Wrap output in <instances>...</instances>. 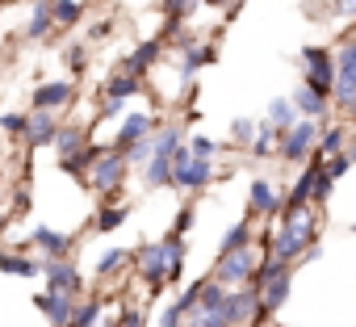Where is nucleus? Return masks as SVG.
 Returning a JSON list of instances; mask_svg holds the SVG:
<instances>
[{
    "label": "nucleus",
    "mask_w": 356,
    "mask_h": 327,
    "mask_svg": "<svg viewBox=\"0 0 356 327\" xmlns=\"http://www.w3.org/2000/svg\"><path fill=\"white\" fill-rule=\"evenodd\" d=\"M109 30H113V26H109V22H97V26H92V30H88V38H109Z\"/></svg>",
    "instance_id": "obj_48"
},
{
    "label": "nucleus",
    "mask_w": 356,
    "mask_h": 327,
    "mask_svg": "<svg viewBox=\"0 0 356 327\" xmlns=\"http://www.w3.org/2000/svg\"><path fill=\"white\" fill-rule=\"evenodd\" d=\"M126 218H130V210H126V206H109V210H101V214H97V231H118Z\"/></svg>",
    "instance_id": "obj_38"
},
{
    "label": "nucleus",
    "mask_w": 356,
    "mask_h": 327,
    "mask_svg": "<svg viewBox=\"0 0 356 327\" xmlns=\"http://www.w3.org/2000/svg\"><path fill=\"white\" fill-rule=\"evenodd\" d=\"M302 67H306V84L331 97V88H335V55L327 47H306L302 51Z\"/></svg>",
    "instance_id": "obj_6"
},
{
    "label": "nucleus",
    "mask_w": 356,
    "mask_h": 327,
    "mask_svg": "<svg viewBox=\"0 0 356 327\" xmlns=\"http://www.w3.org/2000/svg\"><path fill=\"white\" fill-rule=\"evenodd\" d=\"M118 113H122V101H118V97H105V105H101V122H105V118H118Z\"/></svg>",
    "instance_id": "obj_44"
},
{
    "label": "nucleus",
    "mask_w": 356,
    "mask_h": 327,
    "mask_svg": "<svg viewBox=\"0 0 356 327\" xmlns=\"http://www.w3.org/2000/svg\"><path fill=\"white\" fill-rule=\"evenodd\" d=\"M134 93H143V80L130 76V72H122V76H113V80L105 84V97H118V101H126V97H134Z\"/></svg>",
    "instance_id": "obj_29"
},
{
    "label": "nucleus",
    "mask_w": 356,
    "mask_h": 327,
    "mask_svg": "<svg viewBox=\"0 0 356 327\" xmlns=\"http://www.w3.org/2000/svg\"><path fill=\"white\" fill-rule=\"evenodd\" d=\"M273 327H281V323H273Z\"/></svg>",
    "instance_id": "obj_54"
},
{
    "label": "nucleus",
    "mask_w": 356,
    "mask_h": 327,
    "mask_svg": "<svg viewBox=\"0 0 356 327\" xmlns=\"http://www.w3.org/2000/svg\"><path fill=\"white\" fill-rule=\"evenodd\" d=\"M210 181H214V159L193 151V164H189L181 177H176V189H206Z\"/></svg>",
    "instance_id": "obj_13"
},
{
    "label": "nucleus",
    "mask_w": 356,
    "mask_h": 327,
    "mask_svg": "<svg viewBox=\"0 0 356 327\" xmlns=\"http://www.w3.org/2000/svg\"><path fill=\"white\" fill-rule=\"evenodd\" d=\"M352 164H356V159H352V151H335V155H327V159H323V168H327V177H331V181H339V177L352 168Z\"/></svg>",
    "instance_id": "obj_36"
},
{
    "label": "nucleus",
    "mask_w": 356,
    "mask_h": 327,
    "mask_svg": "<svg viewBox=\"0 0 356 327\" xmlns=\"http://www.w3.org/2000/svg\"><path fill=\"white\" fill-rule=\"evenodd\" d=\"M126 168H130V164H126V155L109 147V151H105V155L92 164L88 181H92V189H97V193H105V198H109L113 189H122V181H126Z\"/></svg>",
    "instance_id": "obj_8"
},
{
    "label": "nucleus",
    "mask_w": 356,
    "mask_h": 327,
    "mask_svg": "<svg viewBox=\"0 0 356 327\" xmlns=\"http://www.w3.org/2000/svg\"><path fill=\"white\" fill-rule=\"evenodd\" d=\"M189 164H193V147H185V143H181V147L172 151V185H176V177H181Z\"/></svg>",
    "instance_id": "obj_40"
},
{
    "label": "nucleus",
    "mask_w": 356,
    "mask_h": 327,
    "mask_svg": "<svg viewBox=\"0 0 356 327\" xmlns=\"http://www.w3.org/2000/svg\"><path fill=\"white\" fill-rule=\"evenodd\" d=\"M84 143H88V130H80V126L55 130V155H72V151H80Z\"/></svg>",
    "instance_id": "obj_25"
},
{
    "label": "nucleus",
    "mask_w": 356,
    "mask_h": 327,
    "mask_svg": "<svg viewBox=\"0 0 356 327\" xmlns=\"http://www.w3.org/2000/svg\"><path fill=\"white\" fill-rule=\"evenodd\" d=\"M5 227H9V223H5V214H0V231H5Z\"/></svg>",
    "instance_id": "obj_53"
},
{
    "label": "nucleus",
    "mask_w": 356,
    "mask_h": 327,
    "mask_svg": "<svg viewBox=\"0 0 356 327\" xmlns=\"http://www.w3.org/2000/svg\"><path fill=\"white\" fill-rule=\"evenodd\" d=\"M260 260H264V256L256 252V244H243V248H235V252H222V256H218L214 277H218L222 285H248Z\"/></svg>",
    "instance_id": "obj_4"
},
{
    "label": "nucleus",
    "mask_w": 356,
    "mask_h": 327,
    "mask_svg": "<svg viewBox=\"0 0 356 327\" xmlns=\"http://www.w3.org/2000/svg\"><path fill=\"white\" fill-rule=\"evenodd\" d=\"M256 130H260V122H252V118H235V122H231V138H235L239 147H252Z\"/></svg>",
    "instance_id": "obj_37"
},
{
    "label": "nucleus",
    "mask_w": 356,
    "mask_h": 327,
    "mask_svg": "<svg viewBox=\"0 0 356 327\" xmlns=\"http://www.w3.org/2000/svg\"><path fill=\"white\" fill-rule=\"evenodd\" d=\"M155 130V122L147 118V113H130V118H122V130L113 134V151H126L130 143H138V138H147Z\"/></svg>",
    "instance_id": "obj_15"
},
{
    "label": "nucleus",
    "mask_w": 356,
    "mask_h": 327,
    "mask_svg": "<svg viewBox=\"0 0 356 327\" xmlns=\"http://www.w3.org/2000/svg\"><path fill=\"white\" fill-rule=\"evenodd\" d=\"M335 5V17H356V0H331Z\"/></svg>",
    "instance_id": "obj_45"
},
{
    "label": "nucleus",
    "mask_w": 356,
    "mask_h": 327,
    "mask_svg": "<svg viewBox=\"0 0 356 327\" xmlns=\"http://www.w3.org/2000/svg\"><path fill=\"white\" fill-rule=\"evenodd\" d=\"M126 260H130V252H126V248H109V252L97 260V277H113Z\"/></svg>",
    "instance_id": "obj_35"
},
{
    "label": "nucleus",
    "mask_w": 356,
    "mask_h": 327,
    "mask_svg": "<svg viewBox=\"0 0 356 327\" xmlns=\"http://www.w3.org/2000/svg\"><path fill=\"white\" fill-rule=\"evenodd\" d=\"M264 306H260V289L248 285V289H231L227 302H222V323L227 327H248V323H264Z\"/></svg>",
    "instance_id": "obj_5"
},
{
    "label": "nucleus",
    "mask_w": 356,
    "mask_h": 327,
    "mask_svg": "<svg viewBox=\"0 0 356 327\" xmlns=\"http://www.w3.org/2000/svg\"><path fill=\"white\" fill-rule=\"evenodd\" d=\"M34 306L55 323V327H67V319H72V310H76V302H72V294H63V289H51V294H38L34 298Z\"/></svg>",
    "instance_id": "obj_10"
},
{
    "label": "nucleus",
    "mask_w": 356,
    "mask_h": 327,
    "mask_svg": "<svg viewBox=\"0 0 356 327\" xmlns=\"http://www.w3.org/2000/svg\"><path fill=\"white\" fill-rule=\"evenodd\" d=\"M122 155H126V164H147V159H151V134L138 138V143H130Z\"/></svg>",
    "instance_id": "obj_39"
},
{
    "label": "nucleus",
    "mask_w": 356,
    "mask_h": 327,
    "mask_svg": "<svg viewBox=\"0 0 356 327\" xmlns=\"http://www.w3.org/2000/svg\"><path fill=\"white\" fill-rule=\"evenodd\" d=\"M30 239H34L47 256H67V252H72V235H59V231H51V227H38Z\"/></svg>",
    "instance_id": "obj_19"
},
{
    "label": "nucleus",
    "mask_w": 356,
    "mask_h": 327,
    "mask_svg": "<svg viewBox=\"0 0 356 327\" xmlns=\"http://www.w3.org/2000/svg\"><path fill=\"white\" fill-rule=\"evenodd\" d=\"M252 210L256 214H277V193L268 181H252Z\"/></svg>",
    "instance_id": "obj_30"
},
{
    "label": "nucleus",
    "mask_w": 356,
    "mask_h": 327,
    "mask_svg": "<svg viewBox=\"0 0 356 327\" xmlns=\"http://www.w3.org/2000/svg\"><path fill=\"white\" fill-rule=\"evenodd\" d=\"M42 273H47V281H51V289H63V294H80V285H84V277H80V269L67 260V256H47L42 260Z\"/></svg>",
    "instance_id": "obj_9"
},
{
    "label": "nucleus",
    "mask_w": 356,
    "mask_h": 327,
    "mask_svg": "<svg viewBox=\"0 0 356 327\" xmlns=\"http://www.w3.org/2000/svg\"><path fill=\"white\" fill-rule=\"evenodd\" d=\"M352 231H356V227H352Z\"/></svg>",
    "instance_id": "obj_55"
},
{
    "label": "nucleus",
    "mask_w": 356,
    "mask_h": 327,
    "mask_svg": "<svg viewBox=\"0 0 356 327\" xmlns=\"http://www.w3.org/2000/svg\"><path fill=\"white\" fill-rule=\"evenodd\" d=\"M243 244H252V223H235V227L222 235V248H218V256H222V252H235V248H243Z\"/></svg>",
    "instance_id": "obj_34"
},
{
    "label": "nucleus",
    "mask_w": 356,
    "mask_h": 327,
    "mask_svg": "<svg viewBox=\"0 0 356 327\" xmlns=\"http://www.w3.org/2000/svg\"><path fill=\"white\" fill-rule=\"evenodd\" d=\"M72 97H76V88H72L67 80L38 84V88H34V109H63V105H72Z\"/></svg>",
    "instance_id": "obj_14"
},
{
    "label": "nucleus",
    "mask_w": 356,
    "mask_h": 327,
    "mask_svg": "<svg viewBox=\"0 0 356 327\" xmlns=\"http://www.w3.org/2000/svg\"><path fill=\"white\" fill-rule=\"evenodd\" d=\"M26 122H30L26 113H5V118H0V126H5L9 134H26Z\"/></svg>",
    "instance_id": "obj_43"
},
{
    "label": "nucleus",
    "mask_w": 356,
    "mask_h": 327,
    "mask_svg": "<svg viewBox=\"0 0 356 327\" xmlns=\"http://www.w3.org/2000/svg\"><path fill=\"white\" fill-rule=\"evenodd\" d=\"M318 134H323V122L318 118H298L289 130H281V138H277V155L281 159H310L314 155V147H318Z\"/></svg>",
    "instance_id": "obj_2"
},
{
    "label": "nucleus",
    "mask_w": 356,
    "mask_h": 327,
    "mask_svg": "<svg viewBox=\"0 0 356 327\" xmlns=\"http://www.w3.org/2000/svg\"><path fill=\"white\" fill-rule=\"evenodd\" d=\"M143 185L147 189H168L172 185V155H151L143 164Z\"/></svg>",
    "instance_id": "obj_17"
},
{
    "label": "nucleus",
    "mask_w": 356,
    "mask_h": 327,
    "mask_svg": "<svg viewBox=\"0 0 356 327\" xmlns=\"http://www.w3.org/2000/svg\"><path fill=\"white\" fill-rule=\"evenodd\" d=\"M189 147H193L197 155H214V151H218V147H214V138H193Z\"/></svg>",
    "instance_id": "obj_47"
},
{
    "label": "nucleus",
    "mask_w": 356,
    "mask_h": 327,
    "mask_svg": "<svg viewBox=\"0 0 356 327\" xmlns=\"http://www.w3.org/2000/svg\"><path fill=\"white\" fill-rule=\"evenodd\" d=\"M55 130H59L55 109H34L30 122H26V143L30 147H47V143H55Z\"/></svg>",
    "instance_id": "obj_11"
},
{
    "label": "nucleus",
    "mask_w": 356,
    "mask_h": 327,
    "mask_svg": "<svg viewBox=\"0 0 356 327\" xmlns=\"http://www.w3.org/2000/svg\"><path fill=\"white\" fill-rule=\"evenodd\" d=\"M0 269L13 273V277H34V273H42V260H26L17 252H0Z\"/></svg>",
    "instance_id": "obj_26"
},
{
    "label": "nucleus",
    "mask_w": 356,
    "mask_h": 327,
    "mask_svg": "<svg viewBox=\"0 0 356 327\" xmlns=\"http://www.w3.org/2000/svg\"><path fill=\"white\" fill-rule=\"evenodd\" d=\"M289 97H293V105H298V113H302V118H318V122H323V118H327V109H331V97H327V93H318V88H310V84L293 88Z\"/></svg>",
    "instance_id": "obj_12"
},
{
    "label": "nucleus",
    "mask_w": 356,
    "mask_h": 327,
    "mask_svg": "<svg viewBox=\"0 0 356 327\" xmlns=\"http://www.w3.org/2000/svg\"><path fill=\"white\" fill-rule=\"evenodd\" d=\"M331 101L343 109V113H356V38H348L335 55V88H331Z\"/></svg>",
    "instance_id": "obj_3"
},
{
    "label": "nucleus",
    "mask_w": 356,
    "mask_h": 327,
    "mask_svg": "<svg viewBox=\"0 0 356 327\" xmlns=\"http://www.w3.org/2000/svg\"><path fill=\"white\" fill-rule=\"evenodd\" d=\"M97 319H101V298H88V302H80V306L72 310L67 327H92Z\"/></svg>",
    "instance_id": "obj_32"
},
{
    "label": "nucleus",
    "mask_w": 356,
    "mask_h": 327,
    "mask_svg": "<svg viewBox=\"0 0 356 327\" xmlns=\"http://www.w3.org/2000/svg\"><path fill=\"white\" fill-rule=\"evenodd\" d=\"M159 327H185V310L172 302V306H168V310L159 314Z\"/></svg>",
    "instance_id": "obj_42"
},
{
    "label": "nucleus",
    "mask_w": 356,
    "mask_h": 327,
    "mask_svg": "<svg viewBox=\"0 0 356 327\" xmlns=\"http://www.w3.org/2000/svg\"><path fill=\"white\" fill-rule=\"evenodd\" d=\"M92 327H122V319H113V314H105V319H97Z\"/></svg>",
    "instance_id": "obj_51"
},
{
    "label": "nucleus",
    "mask_w": 356,
    "mask_h": 327,
    "mask_svg": "<svg viewBox=\"0 0 356 327\" xmlns=\"http://www.w3.org/2000/svg\"><path fill=\"white\" fill-rule=\"evenodd\" d=\"M189 227H193V210H181V214H176V227H172V231H176V235H185Z\"/></svg>",
    "instance_id": "obj_46"
},
{
    "label": "nucleus",
    "mask_w": 356,
    "mask_h": 327,
    "mask_svg": "<svg viewBox=\"0 0 356 327\" xmlns=\"http://www.w3.org/2000/svg\"><path fill=\"white\" fill-rule=\"evenodd\" d=\"M51 30H55L51 0H34V17H30V26H26V38H30V42H42Z\"/></svg>",
    "instance_id": "obj_18"
},
{
    "label": "nucleus",
    "mask_w": 356,
    "mask_h": 327,
    "mask_svg": "<svg viewBox=\"0 0 356 327\" xmlns=\"http://www.w3.org/2000/svg\"><path fill=\"white\" fill-rule=\"evenodd\" d=\"M277 138H281V130L273 126V122H260V130H256V138H252V155L256 159H268V155H277Z\"/></svg>",
    "instance_id": "obj_20"
},
{
    "label": "nucleus",
    "mask_w": 356,
    "mask_h": 327,
    "mask_svg": "<svg viewBox=\"0 0 356 327\" xmlns=\"http://www.w3.org/2000/svg\"><path fill=\"white\" fill-rule=\"evenodd\" d=\"M206 63H214V47H185V59H181L185 80H193V72L206 67Z\"/></svg>",
    "instance_id": "obj_28"
},
{
    "label": "nucleus",
    "mask_w": 356,
    "mask_h": 327,
    "mask_svg": "<svg viewBox=\"0 0 356 327\" xmlns=\"http://www.w3.org/2000/svg\"><path fill=\"white\" fill-rule=\"evenodd\" d=\"M310 244H314V210H310V206L285 210V223L277 227V239H273V256L293 260V256H302Z\"/></svg>",
    "instance_id": "obj_1"
},
{
    "label": "nucleus",
    "mask_w": 356,
    "mask_h": 327,
    "mask_svg": "<svg viewBox=\"0 0 356 327\" xmlns=\"http://www.w3.org/2000/svg\"><path fill=\"white\" fill-rule=\"evenodd\" d=\"M181 143H185L181 126H163V130L155 126V130H151V155H172V151L181 147Z\"/></svg>",
    "instance_id": "obj_21"
},
{
    "label": "nucleus",
    "mask_w": 356,
    "mask_h": 327,
    "mask_svg": "<svg viewBox=\"0 0 356 327\" xmlns=\"http://www.w3.org/2000/svg\"><path fill=\"white\" fill-rule=\"evenodd\" d=\"M122 327H147V319H143V314H126Z\"/></svg>",
    "instance_id": "obj_50"
},
{
    "label": "nucleus",
    "mask_w": 356,
    "mask_h": 327,
    "mask_svg": "<svg viewBox=\"0 0 356 327\" xmlns=\"http://www.w3.org/2000/svg\"><path fill=\"white\" fill-rule=\"evenodd\" d=\"M163 244V252H168V269H172V277H181V264H185V235H168V239H159Z\"/></svg>",
    "instance_id": "obj_31"
},
{
    "label": "nucleus",
    "mask_w": 356,
    "mask_h": 327,
    "mask_svg": "<svg viewBox=\"0 0 356 327\" xmlns=\"http://www.w3.org/2000/svg\"><path fill=\"white\" fill-rule=\"evenodd\" d=\"M343 138H348V130L343 126H327L323 134H318V155H335V151H343Z\"/></svg>",
    "instance_id": "obj_33"
},
{
    "label": "nucleus",
    "mask_w": 356,
    "mask_h": 327,
    "mask_svg": "<svg viewBox=\"0 0 356 327\" xmlns=\"http://www.w3.org/2000/svg\"><path fill=\"white\" fill-rule=\"evenodd\" d=\"M159 51H163L159 42H143V47H138L134 55H126V59H122V72H130V76H138V72H143L147 63H155V59H159Z\"/></svg>",
    "instance_id": "obj_24"
},
{
    "label": "nucleus",
    "mask_w": 356,
    "mask_h": 327,
    "mask_svg": "<svg viewBox=\"0 0 356 327\" xmlns=\"http://www.w3.org/2000/svg\"><path fill=\"white\" fill-rule=\"evenodd\" d=\"M134 264H138V277L151 285V294H159V289L172 281V269H168V252H163V244H143L138 256H134Z\"/></svg>",
    "instance_id": "obj_7"
},
{
    "label": "nucleus",
    "mask_w": 356,
    "mask_h": 327,
    "mask_svg": "<svg viewBox=\"0 0 356 327\" xmlns=\"http://www.w3.org/2000/svg\"><path fill=\"white\" fill-rule=\"evenodd\" d=\"M67 63H72V67H84V47H72V51H67Z\"/></svg>",
    "instance_id": "obj_49"
},
{
    "label": "nucleus",
    "mask_w": 356,
    "mask_h": 327,
    "mask_svg": "<svg viewBox=\"0 0 356 327\" xmlns=\"http://www.w3.org/2000/svg\"><path fill=\"white\" fill-rule=\"evenodd\" d=\"M302 113H298V105H293V97H277L273 105H268V122L277 126V130H289L293 122H298Z\"/></svg>",
    "instance_id": "obj_22"
},
{
    "label": "nucleus",
    "mask_w": 356,
    "mask_h": 327,
    "mask_svg": "<svg viewBox=\"0 0 356 327\" xmlns=\"http://www.w3.org/2000/svg\"><path fill=\"white\" fill-rule=\"evenodd\" d=\"M51 13H55V26L67 30L84 17V0H51Z\"/></svg>",
    "instance_id": "obj_23"
},
{
    "label": "nucleus",
    "mask_w": 356,
    "mask_h": 327,
    "mask_svg": "<svg viewBox=\"0 0 356 327\" xmlns=\"http://www.w3.org/2000/svg\"><path fill=\"white\" fill-rule=\"evenodd\" d=\"M285 302H289V273H281V277H273V281L260 285V306H264V314H277Z\"/></svg>",
    "instance_id": "obj_16"
},
{
    "label": "nucleus",
    "mask_w": 356,
    "mask_h": 327,
    "mask_svg": "<svg viewBox=\"0 0 356 327\" xmlns=\"http://www.w3.org/2000/svg\"><path fill=\"white\" fill-rule=\"evenodd\" d=\"M331 185H335V181L327 177V168H318V177H314V193H310V202H314V206H323V202L331 198Z\"/></svg>",
    "instance_id": "obj_41"
},
{
    "label": "nucleus",
    "mask_w": 356,
    "mask_h": 327,
    "mask_svg": "<svg viewBox=\"0 0 356 327\" xmlns=\"http://www.w3.org/2000/svg\"><path fill=\"white\" fill-rule=\"evenodd\" d=\"M227 294H231V289H222V281H218V277L202 281V298H197V310H222Z\"/></svg>",
    "instance_id": "obj_27"
},
{
    "label": "nucleus",
    "mask_w": 356,
    "mask_h": 327,
    "mask_svg": "<svg viewBox=\"0 0 356 327\" xmlns=\"http://www.w3.org/2000/svg\"><path fill=\"white\" fill-rule=\"evenodd\" d=\"M206 5H214V9H222V5H231V0H206Z\"/></svg>",
    "instance_id": "obj_52"
}]
</instances>
